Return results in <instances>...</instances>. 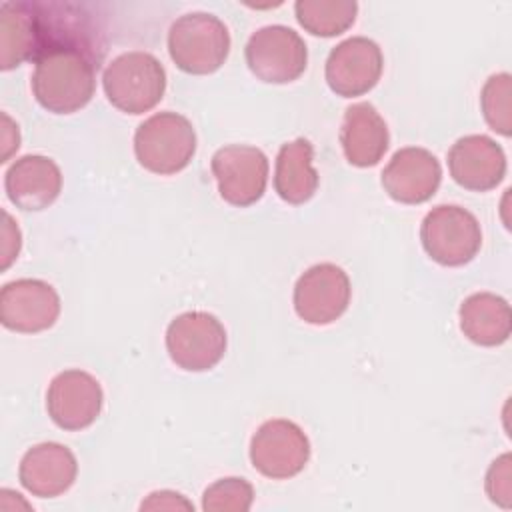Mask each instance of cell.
Segmentation results:
<instances>
[{
    "instance_id": "obj_1",
    "label": "cell",
    "mask_w": 512,
    "mask_h": 512,
    "mask_svg": "<svg viewBox=\"0 0 512 512\" xmlns=\"http://www.w3.org/2000/svg\"><path fill=\"white\" fill-rule=\"evenodd\" d=\"M94 64L72 42L50 44L38 58L32 74V92L38 104L54 114H72L94 96Z\"/></svg>"
},
{
    "instance_id": "obj_2",
    "label": "cell",
    "mask_w": 512,
    "mask_h": 512,
    "mask_svg": "<svg viewBox=\"0 0 512 512\" xmlns=\"http://www.w3.org/2000/svg\"><path fill=\"white\" fill-rule=\"evenodd\" d=\"M102 86L112 106L126 114H144L164 96L166 70L150 52H124L102 74Z\"/></svg>"
},
{
    "instance_id": "obj_3",
    "label": "cell",
    "mask_w": 512,
    "mask_h": 512,
    "mask_svg": "<svg viewBox=\"0 0 512 512\" xmlns=\"http://www.w3.org/2000/svg\"><path fill=\"white\" fill-rule=\"evenodd\" d=\"M168 52L172 62L188 74H212L228 58L230 34L226 24L206 12H190L170 26Z\"/></svg>"
},
{
    "instance_id": "obj_4",
    "label": "cell",
    "mask_w": 512,
    "mask_h": 512,
    "mask_svg": "<svg viewBox=\"0 0 512 512\" xmlns=\"http://www.w3.org/2000/svg\"><path fill=\"white\" fill-rule=\"evenodd\" d=\"M196 152V132L190 120L176 112H158L134 134V154L146 170L168 176L184 170Z\"/></svg>"
},
{
    "instance_id": "obj_5",
    "label": "cell",
    "mask_w": 512,
    "mask_h": 512,
    "mask_svg": "<svg viewBox=\"0 0 512 512\" xmlns=\"http://www.w3.org/2000/svg\"><path fill=\"white\" fill-rule=\"evenodd\" d=\"M420 240L434 262L442 266H462L478 254L482 230L476 216L466 208L440 204L424 216Z\"/></svg>"
},
{
    "instance_id": "obj_6",
    "label": "cell",
    "mask_w": 512,
    "mask_h": 512,
    "mask_svg": "<svg viewBox=\"0 0 512 512\" xmlns=\"http://www.w3.org/2000/svg\"><path fill=\"white\" fill-rule=\"evenodd\" d=\"M166 350L172 362L188 372L214 368L226 352V330L208 312L178 314L166 328Z\"/></svg>"
},
{
    "instance_id": "obj_7",
    "label": "cell",
    "mask_w": 512,
    "mask_h": 512,
    "mask_svg": "<svg viewBox=\"0 0 512 512\" xmlns=\"http://www.w3.org/2000/svg\"><path fill=\"white\" fill-rule=\"evenodd\" d=\"M250 72L268 84H288L306 70L308 50L300 34L288 26L272 24L256 30L244 48Z\"/></svg>"
},
{
    "instance_id": "obj_8",
    "label": "cell",
    "mask_w": 512,
    "mask_h": 512,
    "mask_svg": "<svg viewBox=\"0 0 512 512\" xmlns=\"http://www.w3.org/2000/svg\"><path fill=\"white\" fill-rule=\"evenodd\" d=\"M310 440L292 420H266L250 440V462L266 478L286 480L304 470Z\"/></svg>"
},
{
    "instance_id": "obj_9",
    "label": "cell",
    "mask_w": 512,
    "mask_h": 512,
    "mask_svg": "<svg viewBox=\"0 0 512 512\" xmlns=\"http://www.w3.org/2000/svg\"><path fill=\"white\" fill-rule=\"evenodd\" d=\"M220 196L232 206L258 202L268 182L266 154L248 144H230L214 152L210 162Z\"/></svg>"
},
{
    "instance_id": "obj_10",
    "label": "cell",
    "mask_w": 512,
    "mask_h": 512,
    "mask_svg": "<svg viewBox=\"0 0 512 512\" xmlns=\"http://www.w3.org/2000/svg\"><path fill=\"white\" fill-rule=\"evenodd\" d=\"M350 292V278L340 266L332 262L314 264L294 286V310L304 322L324 326L346 312Z\"/></svg>"
},
{
    "instance_id": "obj_11",
    "label": "cell",
    "mask_w": 512,
    "mask_h": 512,
    "mask_svg": "<svg viewBox=\"0 0 512 512\" xmlns=\"http://www.w3.org/2000/svg\"><path fill=\"white\" fill-rule=\"evenodd\" d=\"M382 68L384 58L380 46L366 36H352L330 50L326 82L338 96H362L378 84Z\"/></svg>"
},
{
    "instance_id": "obj_12",
    "label": "cell",
    "mask_w": 512,
    "mask_h": 512,
    "mask_svg": "<svg viewBox=\"0 0 512 512\" xmlns=\"http://www.w3.org/2000/svg\"><path fill=\"white\" fill-rule=\"evenodd\" d=\"M60 314V296L44 280L20 278L0 290V322L4 328L34 334L54 326Z\"/></svg>"
},
{
    "instance_id": "obj_13",
    "label": "cell",
    "mask_w": 512,
    "mask_h": 512,
    "mask_svg": "<svg viewBox=\"0 0 512 512\" xmlns=\"http://www.w3.org/2000/svg\"><path fill=\"white\" fill-rule=\"evenodd\" d=\"M104 394L98 380L84 370L56 374L46 392V410L62 430L88 428L102 410Z\"/></svg>"
},
{
    "instance_id": "obj_14",
    "label": "cell",
    "mask_w": 512,
    "mask_h": 512,
    "mask_svg": "<svg viewBox=\"0 0 512 512\" xmlns=\"http://www.w3.org/2000/svg\"><path fill=\"white\" fill-rule=\"evenodd\" d=\"M442 180L438 158L418 146L400 148L394 152L382 170V186L388 196L402 204H422L430 200Z\"/></svg>"
},
{
    "instance_id": "obj_15",
    "label": "cell",
    "mask_w": 512,
    "mask_h": 512,
    "mask_svg": "<svg viewBox=\"0 0 512 512\" xmlns=\"http://www.w3.org/2000/svg\"><path fill=\"white\" fill-rule=\"evenodd\" d=\"M448 170L456 184L466 190L486 192L496 188L506 174V154L500 144L484 134H470L448 152Z\"/></svg>"
},
{
    "instance_id": "obj_16",
    "label": "cell",
    "mask_w": 512,
    "mask_h": 512,
    "mask_svg": "<svg viewBox=\"0 0 512 512\" xmlns=\"http://www.w3.org/2000/svg\"><path fill=\"white\" fill-rule=\"evenodd\" d=\"M44 18L26 2L0 6V68L12 70L26 60H36L48 48Z\"/></svg>"
},
{
    "instance_id": "obj_17",
    "label": "cell",
    "mask_w": 512,
    "mask_h": 512,
    "mask_svg": "<svg viewBox=\"0 0 512 512\" xmlns=\"http://www.w3.org/2000/svg\"><path fill=\"white\" fill-rule=\"evenodd\" d=\"M78 462L70 448L58 442H42L28 448L18 466L22 486L38 498L64 494L76 480Z\"/></svg>"
},
{
    "instance_id": "obj_18",
    "label": "cell",
    "mask_w": 512,
    "mask_h": 512,
    "mask_svg": "<svg viewBox=\"0 0 512 512\" xmlns=\"http://www.w3.org/2000/svg\"><path fill=\"white\" fill-rule=\"evenodd\" d=\"M4 190L14 206L44 210L62 190V172L52 158L26 154L6 170Z\"/></svg>"
},
{
    "instance_id": "obj_19",
    "label": "cell",
    "mask_w": 512,
    "mask_h": 512,
    "mask_svg": "<svg viewBox=\"0 0 512 512\" xmlns=\"http://www.w3.org/2000/svg\"><path fill=\"white\" fill-rule=\"evenodd\" d=\"M388 126L370 102H356L346 108L340 144L352 166H376L388 150Z\"/></svg>"
},
{
    "instance_id": "obj_20",
    "label": "cell",
    "mask_w": 512,
    "mask_h": 512,
    "mask_svg": "<svg viewBox=\"0 0 512 512\" xmlns=\"http://www.w3.org/2000/svg\"><path fill=\"white\" fill-rule=\"evenodd\" d=\"M460 330L478 346H500L510 338L508 302L492 292L470 294L460 306Z\"/></svg>"
},
{
    "instance_id": "obj_21",
    "label": "cell",
    "mask_w": 512,
    "mask_h": 512,
    "mask_svg": "<svg viewBox=\"0 0 512 512\" xmlns=\"http://www.w3.org/2000/svg\"><path fill=\"white\" fill-rule=\"evenodd\" d=\"M312 144L296 138L282 144L276 156L274 190L288 204L308 202L318 188V172L312 166Z\"/></svg>"
},
{
    "instance_id": "obj_22",
    "label": "cell",
    "mask_w": 512,
    "mask_h": 512,
    "mask_svg": "<svg viewBox=\"0 0 512 512\" xmlns=\"http://www.w3.org/2000/svg\"><path fill=\"white\" fill-rule=\"evenodd\" d=\"M294 12L306 32L332 38L354 24L358 4L354 0H298Z\"/></svg>"
},
{
    "instance_id": "obj_23",
    "label": "cell",
    "mask_w": 512,
    "mask_h": 512,
    "mask_svg": "<svg viewBox=\"0 0 512 512\" xmlns=\"http://www.w3.org/2000/svg\"><path fill=\"white\" fill-rule=\"evenodd\" d=\"M510 96H512V78L508 72L490 76L480 94V106H482L484 120L488 122V126L494 132H498L502 136H510V132H512Z\"/></svg>"
},
{
    "instance_id": "obj_24",
    "label": "cell",
    "mask_w": 512,
    "mask_h": 512,
    "mask_svg": "<svg viewBox=\"0 0 512 512\" xmlns=\"http://www.w3.org/2000/svg\"><path fill=\"white\" fill-rule=\"evenodd\" d=\"M254 500V488L244 478H220L204 490L202 508L206 512H246Z\"/></svg>"
},
{
    "instance_id": "obj_25",
    "label": "cell",
    "mask_w": 512,
    "mask_h": 512,
    "mask_svg": "<svg viewBox=\"0 0 512 512\" xmlns=\"http://www.w3.org/2000/svg\"><path fill=\"white\" fill-rule=\"evenodd\" d=\"M510 464H512V458L506 452L498 456L486 472V494L494 504L502 508L512 506V466Z\"/></svg>"
},
{
    "instance_id": "obj_26",
    "label": "cell",
    "mask_w": 512,
    "mask_h": 512,
    "mask_svg": "<svg viewBox=\"0 0 512 512\" xmlns=\"http://www.w3.org/2000/svg\"><path fill=\"white\" fill-rule=\"evenodd\" d=\"M142 510H192L194 506L178 492L172 490H160V492H152L140 506Z\"/></svg>"
},
{
    "instance_id": "obj_27",
    "label": "cell",
    "mask_w": 512,
    "mask_h": 512,
    "mask_svg": "<svg viewBox=\"0 0 512 512\" xmlns=\"http://www.w3.org/2000/svg\"><path fill=\"white\" fill-rule=\"evenodd\" d=\"M4 216V244H2V270H6L16 258H18V252H20V230L18 226L14 224L12 216L8 212H2Z\"/></svg>"
},
{
    "instance_id": "obj_28",
    "label": "cell",
    "mask_w": 512,
    "mask_h": 512,
    "mask_svg": "<svg viewBox=\"0 0 512 512\" xmlns=\"http://www.w3.org/2000/svg\"><path fill=\"white\" fill-rule=\"evenodd\" d=\"M2 122H4V128H2V160L0 162H6L8 156L18 150L20 146V132H18V126L10 120L8 114H2Z\"/></svg>"
}]
</instances>
